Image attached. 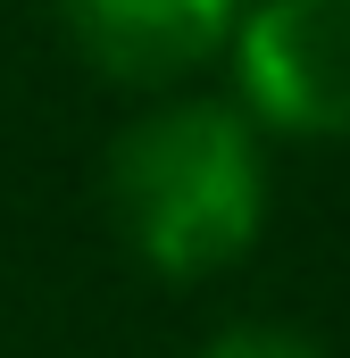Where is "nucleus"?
<instances>
[{
    "label": "nucleus",
    "instance_id": "obj_1",
    "mask_svg": "<svg viewBox=\"0 0 350 358\" xmlns=\"http://www.w3.org/2000/svg\"><path fill=\"white\" fill-rule=\"evenodd\" d=\"M108 217L167 283H209L251 259L267 225V150L234 100H159L108 142Z\"/></svg>",
    "mask_w": 350,
    "mask_h": 358
},
{
    "label": "nucleus",
    "instance_id": "obj_2",
    "mask_svg": "<svg viewBox=\"0 0 350 358\" xmlns=\"http://www.w3.org/2000/svg\"><path fill=\"white\" fill-rule=\"evenodd\" d=\"M225 50L251 125L350 142V0H251Z\"/></svg>",
    "mask_w": 350,
    "mask_h": 358
},
{
    "label": "nucleus",
    "instance_id": "obj_3",
    "mask_svg": "<svg viewBox=\"0 0 350 358\" xmlns=\"http://www.w3.org/2000/svg\"><path fill=\"white\" fill-rule=\"evenodd\" d=\"M242 17L251 0H59V25L84 67L134 92H167L175 76L209 67Z\"/></svg>",
    "mask_w": 350,
    "mask_h": 358
},
{
    "label": "nucleus",
    "instance_id": "obj_4",
    "mask_svg": "<svg viewBox=\"0 0 350 358\" xmlns=\"http://www.w3.org/2000/svg\"><path fill=\"white\" fill-rule=\"evenodd\" d=\"M200 358H326V342H309L292 325H225L217 342H200Z\"/></svg>",
    "mask_w": 350,
    "mask_h": 358
}]
</instances>
